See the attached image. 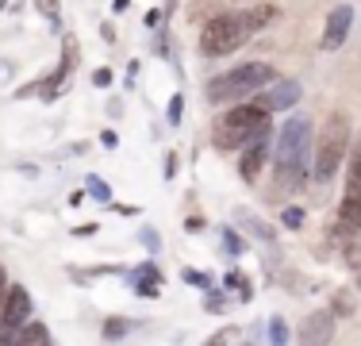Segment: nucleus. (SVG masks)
Listing matches in <instances>:
<instances>
[{"label": "nucleus", "instance_id": "33", "mask_svg": "<svg viewBox=\"0 0 361 346\" xmlns=\"http://www.w3.org/2000/svg\"><path fill=\"white\" fill-rule=\"evenodd\" d=\"M73 235H77V239H85V235H97V223H81V227H73Z\"/></svg>", "mask_w": 361, "mask_h": 346}, {"label": "nucleus", "instance_id": "2", "mask_svg": "<svg viewBox=\"0 0 361 346\" xmlns=\"http://www.w3.org/2000/svg\"><path fill=\"white\" fill-rule=\"evenodd\" d=\"M269 81H273V66L243 62L238 69H227V73L212 77L208 89H204V97H208L212 104H231V100H243V97H250V93L265 89Z\"/></svg>", "mask_w": 361, "mask_h": 346}, {"label": "nucleus", "instance_id": "10", "mask_svg": "<svg viewBox=\"0 0 361 346\" xmlns=\"http://www.w3.org/2000/svg\"><path fill=\"white\" fill-rule=\"evenodd\" d=\"M257 104H265L269 112H288L292 104H300V81H269V93L257 97Z\"/></svg>", "mask_w": 361, "mask_h": 346}, {"label": "nucleus", "instance_id": "28", "mask_svg": "<svg viewBox=\"0 0 361 346\" xmlns=\"http://www.w3.org/2000/svg\"><path fill=\"white\" fill-rule=\"evenodd\" d=\"M223 246H227V250H231V254H238V250H243V239H238V235H235V231H231V227H227V231H223Z\"/></svg>", "mask_w": 361, "mask_h": 346}, {"label": "nucleus", "instance_id": "31", "mask_svg": "<svg viewBox=\"0 0 361 346\" xmlns=\"http://www.w3.org/2000/svg\"><path fill=\"white\" fill-rule=\"evenodd\" d=\"M235 339H243V331H235V327H227V331H219L212 342H235Z\"/></svg>", "mask_w": 361, "mask_h": 346}, {"label": "nucleus", "instance_id": "7", "mask_svg": "<svg viewBox=\"0 0 361 346\" xmlns=\"http://www.w3.org/2000/svg\"><path fill=\"white\" fill-rule=\"evenodd\" d=\"M0 319H4L8 327H16V331H20V327L31 319V292L23 289V285H8V297H4V308H0Z\"/></svg>", "mask_w": 361, "mask_h": 346}, {"label": "nucleus", "instance_id": "14", "mask_svg": "<svg viewBox=\"0 0 361 346\" xmlns=\"http://www.w3.org/2000/svg\"><path fill=\"white\" fill-rule=\"evenodd\" d=\"M66 81H70V69H66V66H58V69H54V73H50V77H47V81H42V85H39V97H42V100H54V97H58V93H62V89H66Z\"/></svg>", "mask_w": 361, "mask_h": 346}, {"label": "nucleus", "instance_id": "12", "mask_svg": "<svg viewBox=\"0 0 361 346\" xmlns=\"http://www.w3.org/2000/svg\"><path fill=\"white\" fill-rule=\"evenodd\" d=\"M238 20H243V28L254 35V31H262L265 23L277 20V8H273V4H257V8H250V12H238Z\"/></svg>", "mask_w": 361, "mask_h": 346}, {"label": "nucleus", "instance_id": "32", "mask_svg": "<svg viewBox=\"0 0 361 346\" xmlns=\"http://www.w3.org/2000/svg\"><path fill=\"white\" fill-rule=\"evenodd\" d=\"M142 23H146V31H154V28H158V23H161V16H158V12H154V8H150V12L142 16Z\"/></svg>", "mask_w": 361, "mask_h": 346}, {"label": "nucleus", "instance_id": "41", "mask_svg": "<svg viewBox=\"0 0 361 346\" xmlns=\"http://www.w3.org/2000/svg\"><path fill=\"white\" fill-rule=\"evenodd\" d=\"M357 289H361V277H357Z\"/></svg>", "mask_w": 361, "mask_h": 346}, {"label": "nucleus", "instance_id": "8", "mask_svg": "<svg viewBox=\"0 0 361 346\" xmlns=\"http://www.w3.org/2000/svg\"><path fill=\"white\" fill-rule=\"evenodd\" d=\"M350 23H354V8L338 4L331 16H326V28H323V50H338L350 35Z\"/></svg>", "mask_w": 361, "mask_h": 346}, {"label": "nucleus", "instance_id": "17", "mask_svg": "<svg viewBox=\"0 0 361 346\" xmlns=\"http://www.w3.org/2000/svg\"><path fill=\"white\" fill-rule=\"evenodd\" d=\"M20 342H35V346H47V342H50V331H47V327H42V323H31V319H27V323L20 327Z\"/></svg>", "mask_w": 361, "mask_h": 346}, {"label": "nucleus", "instance_id": "27", "mask_svg": "<svg viewBox=\"0 0 361 346\" xmlns=\"http://www.w3.org/2000/svg\"><path fill=\"white\" fill-rule=\"evenodd\" d=\"M180 277H185L188 285H200V289H212V277H204V273H196V270H185Z\"/></svg>", "mask_w": 361, "mask_h": 346}, {"label": "nucleus", "instance_id": "19", "mask_svg": "<svg viewBox=\"0 0 361 346\" xmlns=\"http://www.w3.org/2000/svg\"><path fill=\"white\" fill-rule=\"evenodd\" d=\"M227 289L235 292L238 300H250V297H254V289H250V277H243L238 270H231V273H227Z\"/></svg>", "mask_w": 361, "mask_h": 346}, {"label": "nucleus", "instance_id": "40", "mask_svg": "<svg viewBox=\"0 0 361 346\" xmlns=\"http://www.w3.org/2000/svg\"><path fill=\"white\" fill-rule=\"evenodd\" d=\"M8 73H12V62H0V81H8Z\"/></svg>", "mask_w": 361, "mask_h": 346}, {"label": "nucleus", "instance_id": "9", "mask_svg": "<svg viewBox=\"0 0 361 346\" xmlns=\"http://www.w3.org/2000/svg\"><path fill=\"white\" fill-rule=\"evenodd\" d=\"M334 323H338V316H334L331 308L312 311V316L304 319V327H300V342H331L334 339Z\"/></svg>", "mask_w": 361, "mask_h": 346}, {"label": "nucleus", "instance_id": "36", "mask_svg": "<svg viewBox=\"0 0 361 346\" xmlns=\"http://www.w3.org/2000/svg\"><path fill=\"white\" fill-rule=\"evenodd\" d=\"M4 297H8V273H4V266H0V308H4Z\"/></svg>", "mask_w": 361, "mask_h": 346}, {"label": "nucleus", "instance_id": "21", "mask_svg": "<svg viewBox=\"0 0 361 346\" xmlns=\"http://www.w3.org/2000/svg\"><path fill=\"white\" fill-rule=\"evenodd\" d=\"M269 342H288V327H285V319H281V316H273L269 319Z\"/></svg>", "mask_w": 361, "mask_h": 346}, {"label": "nucleus", "instance_id": "38", "mask_svg": "<svg viewBox=\"0 0 361 346\" xmlns=\"http://www.w3.org/2000/svg\"><path fill=\"white\" fill-rule=\"evenodd\" d=\"M100 35H104L108 42H116V28H111V23H104V28H100Z\"/></svg>", "mask_w": 361, "mask_h": 346}, {"label": "nucleus", "instance_id": "6", "mask_svg": "<svg viewBox=\"0 0 361 346\" xmlns=\"http://www.w3.org/2000/svg\"><path fill=\"white\" fill-rule=\"evenodd\" d=\"M265 162H269V131L265 135H254L243 143V158H238V173H243V181H257L265 169Z\"/></svg>", "mask_w": 361, "mask_h": 346}, {"label": "nucleus", "instance_id": "23", "mask_svg": "<svg viewBox=\"0 0 361 346\" xmlns=\"http://www.w3.org/2000/svg\"><path fill=\"white\" fill-rule=\"evenodd\" d=\"M139 242L150 250V254H158V250H161V235H158L154 227H142V231H139Z\"/></svg>", "mask_w": 361, "mask_h": 346}, {"label": "nucleus", "instance_id": "18", "mask_svg": "<svg viewBox=\"0 0 361 346\" xmlns=\"http://www.w3.org/2000/svg\"><path fill=\"white\" fill-rule=\"evenodd\" d=\"M354 304H357V300H354V292H350V289H338V292H334V304H331V311H334L338 319H346V316H354Z\"/></svg>", "mask_w": 361, "mask_h": 346}, {"label": "nucleus", "instance_id": "16", "mask_svg": "<svg viewBox=\"0 0 361 346\" xmlns=\"http://www.w3.org/2000/svg\"><path fill=\"white\" fill-rule=\"evenodd\" d=\"M346 196L350 201H361V146L354 154V166H350V173H346Z\"/></svg>", "mask_w": 361, "mask_h": 346}, {"label": "nucleus", "instance_id": "39", "mask_svg": "<svg viewBox=\"0 0 361 346\" xmlns=\"http://www.w3.org/2000/svg\"><path fill=\"white\" fill-rule=\"evenodd\" d=\"M127 4H131V0H111V12H127Z\"/></svg>", "mask_w": 361, "mask_h": 346}, {"label": "nucleus", "instance_id": "11", "mask_svg": "<svg viewBox=\"0 0 361 346\" xmlns=\"http://www.w3.org/2000/svg\"><path fill=\"white\" fill-rule=\"evenodd\" d=\"M131 289H135V297H158L161 292V273H158V266L154 262H142L139 270L131 273Z\"/></svg>", "mask_w": 361, "mask_h": 346}, {"label": "nucleus", "instance_id": "5", "mask_svg": "<svg viewBox=\"0 0 361 346\" xmlns=\"http://www.w3.org/2000/svg\"><path fill=\"white\" fill-rule=\"evenodd\" d=\"M246 39H250V31L243 28V20H238V16H216V20L204 23L200 50L208 58H223V54H231V50H238Z\"/></svg>", "mask_w": 361, "mask_h": 346}, {"label": "nucleus", "instance_id": "37", "mask_svg": "<svg viewBox=\"0 0 361 346\" xmlns=\"http://www.w3.org/2000/svg\"><path fill=\"white\" fill-rule=\"evenodd\" d=\"M177 173V154H166V177H173Z\"/></svg>", "mask_w": 361, "mask_h": 346}, {"label": "nucleus", "instance_id": "4", "mask_svg": "<svg viewBox=\"0 0 361 346\" xmlns=\"http://www.w3.org/2000/svg\"><path fill=\"white\" fill-rule=\"evenodd\" d=\"M269 131V108L265 104H235V108L223 116V124H219V131H216V143L223 146V150H231V146H238L243 150V143L246 138H254V135H265Z\"/></svg>", "mask_w": 361, "mask_h": 346}, {"label": "nucleus", "instance_id": "13", "mask_svg": "<svg viewBox=\"0 0 361 346\" xmlns=\"http://www.w3.org/2000/svg\"><path fill=\"white\" fill-rule=\"evenodd\" d=\"M338 227L361 235V201H350V196L342 201V208H338Z\"/></svg>", "mask_w": 361, "mask_h": 346}, {"label": "nucleus", "instance_id": "15", "mask_svg": "<svg viewBox=\"0 0 361 346\" xmlns=\"http://www.w3.org/2000/svg\"><path fill=\"white\" fill-rule=\"evenodd\" d=\"M235 220L243 223V227H246V235H254L257 242H273V231L265 227V223L257 220V215H250V212H235Z\"/></svg>", "mask_w": 361, "mask_h": 346}, {"label": "nucleus", "instance_id": "24", "mask_svg": "<svg viewBox=\"0 0 361 346\" xmlns=\"http://www.w3.org/2000/svg\"><path fill=\"white\" fill-rule=\"evenodd\" d=\"M281 223H285V227H292V231H296L300 223H304V208H285V212H281Z\"/></svg>", "mask_w": 361, "mask_h": 346}, {"label": "nucleus", "instance_id": "30", "mask_svg": "<svg viewBox=\"0 0 361 346\" xmlns=\"http://www.w3.org/2000/svg\"><path fill=\"white\" fill-rule=\"evenodd\" d=\"M8 342H20V335H16V327H8L4 319H0V346H8Z\"/></svg>", "mask_w": 361, "mask_h": 346}, {"label": "nucleus", "instance_id": "3", "mask_svg": "<svg viewBox=\"0 0 361 346\" xmlns=\"http://www.w3.org/2000/svg\"><path fill=\"white\" fill-rule=\"evenodd\" d=\"M346 150H350V116L346 112H334V116H326L319 143H315V169H312L315 181H331L334 169L346 158Z\"/></svg>", "mask_w": 361, "mask_h": 346}, {"label": "nucleus", "instance_id": "26", "mask_svg": "<svg viewBox=\"0 0 361 346\" xmlns=\"http://www.w3.org/2000/svg\"><path fill=\"white\" fill-rule=\"evenodd\" d=\"M180 116H185V97L177 93V97L169 100V124H180Z\"/></svg>", "mask_w": 361, "mask_h": 346}, {"label": "nucleus", "instance_id": "20", "mask_svg": "<svg viewBox=\"0 0 361 346\" xmlns=\"http://www.w3.org/2000/svg\"><path fill=\"white\" fill-rule=\"evenodd\" d=\"M85 189L92 193V201H100V204H111V189H108V181H100V177H89V181H85Z\"/></svg>", "mask_w": 361, "mask_h": 346}, {"label": "nucleus", "instance_id": "1", "mask_svg": "<svg viewBox=\"0 0 361 346\" xmlns=\"http://www.w3.org/2000/svg\"><path fill=\"white\" fill-rule=\"evenodd\" d=\"M307 146H312V124L307 116H288L277 131L273 150V173H277V193H292L307 177Z\"/></svg>", "mask_w": 361, "mask_h": 346}, {"label": "nucleus", "instance_id": "29", "mask_svg": "<svg viewBox=\"0 0 361 346\" xmlns=\"http://www.w3.org/2000/svg\"><path fill=\"white\" fill-rule=\"evenodd\" d=\"M92 85H97V89H108V85H111V69L100 66L97 73H92Z\"/></svg>", "mask_w": 361, "mask_h": 346}, {"label": "nucleus", "instance_id": "25", "mask_svg": "<svg viewBox=\"0 0 361 346\" xmlns=\"http://www.w3.org/2000/svg\"><path fill=\"white\" fill-rule=\"evenodd\" d=\"M123 331H127V323H123V319H108V323H104V339H123Z\"/></svg>", "mask_w": 361, "mask_h": 346}, {"label": "nucleus", "instance_id": "42", "mask_svg": "<svg viewBox=\"0 0 361 346\" xmlns=\"http://www.w3.org/2000/svg\"><path fill=\"white\" fill-rule=\"evenodd\" d=\"M243 4H246V0H243Z\"/></svg>", "mask_w": 361, "mask_h": 346}, {"label": "nucleus", "instance_id": "34", "mask_svg": "<svg viewBox=\"0 0 361 346\" xmlns=\"http://www.w3.org/2000/svg\"><path fill=\"white\" fill-rule=\"evenodd\" d=\"M185 231H188V235H200V231H204V220H196V215H192V220L185 223Z\"/></svg>", "mask_w": 361, "mask_h": 346}, {"label": "nucleus", "instance_id": "35", "mask_svg": "<svg viewBox=\"0 0 361 346\" xmlns=\"http://www.w3.org/2000/svg\"><path fill=\"white\" fill-rule=\"evenodd\" d=\"M204 308H208V311H223V297H204Z\"/></svg>", "mask_w": 361, "mask_h": 346}, {"label": "nucleus", "instance_id": "22", "mask_svg": "<svg viewBox=\"0 0 361 346\" xmlns=\"http://www.w3.org/2000/svg\"><path fill=\"white\" fill-rule=\"evenodd\" d=\"M35 8L47 16L50 23H58V16H62V0H35Z\"/></svg>", "mask_w": 361, "mask_h": 346}]
</instances>
